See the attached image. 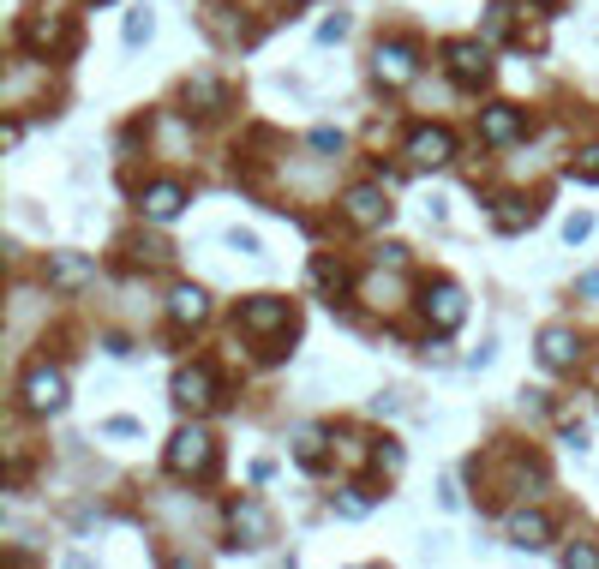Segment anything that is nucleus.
Instances as JSON below:
<instances>
[{
	"label": "nucleus",
	"instance_id": "obj_14",
	"mask_svg": "<svg viewBox=\"0 0 599 569\" xmlns=\"http://www.w3.org/2000/svg\"><path fill=\"white\" fill-rule=\"evenodd\" d=\"M510 540H516V546H546V540H552V522H546V516H516V522H510Z\"/></svg>",
	"mask_w": 599,
	"mask_h": 569
},
{
	"label": "nucleus",
	"instance_id": "obj_9",
	"mask_svg": "<svg viewBox=\"0 0 599 569\" xmlns=\"http://www.w3.org/2000/svg\"><path fill=\"white\" fill-rule=\"evenodd\" d=\"M348 216H354L360 228H378V222L390 216V198H384L378 186H354V192H348Z\"/></svg>",
	"mask_w": 599,
	"mask_h": 569
},
{
	"label": "nucleus",
	"instance_id": "obj_2",
	"mask_svg": "<svg viewBox=\"0 0 599 569\" xmlns=\"http://www.w3.org/2000/svg\"><path fill=\"white\" fill-rule=\"evenodd\" d=\"M66 402V378L54 372V366H36L30 378H24V408H36V414H54Z\"/></svg>",
	"mask_w": 599,
	"mask_h": 569
},
{
	"label": "nucleus",
	"instance_id": "obj_12",
	"mask_svg": "<svg viewBox=\"0 0 599 569\" xmlns=\"http://www.w3.org/2000/svg\"><path fill=\"white\" fill-rule=\"evenodd\" d=\"M540 360H546L552 372L576 366V336H570V330H546V336H540Z\"/></svg>",
	"mask_w": 599,
	"mask_h": 569
},
{
	"label": "nucleus",
	"instance_id": "obj_5",
	"mask_svg": "<svg viewBox=\"0 0 599 569\" xmlns=\"http://www.w3.org/2000/svg\"><path fill=\"white\" fill-rule=\"evenodd\" d=\"M462 288H450V282H438V288H426V318L438 324V330H456L462 324Z\"/></svg>",
	"mask_w": 599,
	"mask_h": 569
},
{
	"label": "nucleus",
	"instance_id": "obj_11",
	"mask_svg": "<svg viewBox=\"0 0 599 569\" xmlns=\"http://www.w3.org/2000/svg\"><path fill=\"white\" fill-rule=\"evenodd\" d=\"M180 204H186L180 186H150V192H144V216H150V222H174Z\"/></svg>",
	"mask_w": 599,
	"mask_h": 569
},
{
	"label": "nucleus",
	"instance_id": "obj_13",
	"mask_svg": "<svg viewBox=\"0 0 599 569\" xmlns=\"http://www.w3.org/2000/svg\"><path fill=\"white\" fill-rule=\"evenodd\" d=\"M234 534H246V546H258V540H270V516H264V504H234Z\"/></svg>",
	"mask_w": 599,
	"mask_h": 569
},
{
	"label": "nucleus",
	"instance_id": "obj_10",
	"mask_svg": "<svg viewBox=\"0 0 599 569\" xmlns=\"http://www.w3.org/2000/svg\"><path fill=\"white\" fill-rule=\"evenodd\" d=\"M480 132H486V144H510V138H522V114L516 108H486Z\"/></svg>",
	"mask_w": 599,
	"mask_h": 569
},
{
	"label": "nucleus",
	"instance_id": "obj_20",
	"mask_svg": "<svg viewBox=\"0 0 599 569\" xmlns=\"http://www.w3.org/2000/svg\"><path fill=\"white\" fill-rule=\"evenodd\" d=\"M576 180H599V150H588V156L576 162Z\"/></svg>",
	"mask_w": 599,
	"mask_h": 569
},
{
	"label": "nucleus",
	"instance_id": "obj_1",
	"mask_svg": "<svg viewBox=\"0 0 599 569\" xmlns=\"http://www.w3.org/2000/svg\"><path fill=\"white\" fill-rule=\"evenodd\" d=\"M168 468H174V474H204V468H210V438H204L198 426L174 432V444H168Z\"/></svg>",
	"mask_w": 599,
	"mask_h": 569
},
{
	"label": "nucleus",
	"instance_id": "obj_21",
	"mask_svg": "<svg viewBox=\"0 0 599 569\" xmlns=\"http://www.w3.org/2000/svg\"><path fill=\"white\" fill-rule=\"evenodd\" d=\"M498 222H504V228H522V222H528V210H522V204H504V210H498Z\"/></svg>",
	"mask_w": 599,
	"mask_h": 569
},
{
	"label": "nucleus",
	"instance_id": "obj_19",
	"mask_svg": "<svg viewBox=\"0 0 599 569\" xmlns=\"http://www.w3.org/2000/svg\"><path fill=\"white\" fill-rule=\"evenodd\" d=\"M588 228H594V222H588V216H570V222H564V240H570V246H576V240H588Z\"/></svg>",
	"mask_w": 599,
	"mask_h": 569
},
{
	"label": "nucleus",
	"instance_id": "obj_17",
	"mask_svg": "<svg viewBox=\"0 0 599 569\" xmlns=\"http://www.w3.org/2000/svg\"><path fill=\"white\" fill-rule=\"evenodd\" d=\"M84 276H90L84 258H54V282H84Z\"/></svg>",
	"mask_w": 599,
	"mask_h": 569
},
{
	"label": "nucleus",
	"instance_id": "obj_16",
	"mask_svg": "<svg viewBox=\"0 0 599 569\" xmlns=\"http://www.w3.org/2000/svg\"><path fill=\"white\" fill-rule=\"evenodd\" d=\"M312 282H318V288H342V282H348V270H342V264H330V258H318V264H312Z\"/></svg>",
	"mask_w": 599,
	"mask_h": 569
},
{
	"label": "nucleus",
	"instance_id": "obj_3",
	"mask_svg": "<svg viewBox=\"0 0 599 569\" xmlns=\"http://www.w3.org/2000/svg\"><path fill=\"white\" fill-rule=\"evenodd\" d=\"M450 132L444 126H420L414 138H408V156H414V168H438V162H450Z\"/></svg>",
	"mask_w": 599,
	"mask_h": 569
},
{
	"label": "nucleus",
	"instance_id": "obj_7",
	"mask_svg": "<svg viewBox=\"0 0 599 569\" xmlns=\"http://www.w3.org/2000/svg\"><path fill=\"white\" fill-rule=\"evenodd\" d=\"M450 72H456L462 84H480V78L492 72V60H486V42H450Z\"/></svg>",
	"mask_w": 599,
	"mask_h": 569
},
{
	"label": "nucleus",
	"instance_id": "obj_8",
	"mask_svg": "<svg viewBox=\"0 0 599 569\" xmlns=\"http://www.w3.org/2000/svg\"><path fill=\"white\" fill-rule=\"evenodd\" d=\"M240 324H246V330H282V324H288V300H276V294L246 300V306H240Z\"/></svg>",
	"mask_w": 599,
	"mask_h": 569
},
{
	"label": "nucleus",
	"instance_id": "obj_18",
	"mask_svg": "<svg viewBox=\"0 0 599 569\" xmlns=\"http://www.w3.org/2000/svg\"><path fill=\"white\" fill-rule=\"evenodd\" d=\"M144 36H150V12H132L126 18V42H144Z\"/></svg>",
	"mask_w": 599,
	"mask_h": 569
},
{
	"label": "nucleus",
	"instance_id": "obj_15",
	"mask_svg": "<svg viewBox=\"0 0 599 569\" xmlns=\"http://www.w3.org/2000/svg\"><path fill=\"white\" fill-rule=\"evenodd\" d=\"M168 312H174V324H198V318H204V294H198V288H174Z\"/></svg>",
	"mask_w": 599,
	"mask_h": 569
},
{
	"label": "nucleus",
	"instance_id": "obj_4",
	"mask_svg": "<svg viewBox=\"0 0 599 569\" xmlns=\"http://www.w3.org/2000/svg\"><path fill=\"white\" fill-rule=\"evenodd\" d=\"M414 72H420V54H414L408 42H384V48H378V78H384V84H408Z\"/></svg>",
	"mask_w": 599,
	"mask_h": 569
},
{
	"label": "nucleus",
	"instance_id": "obj_6",
	"mask_svg": "<svg viewBox=\"0 0 599 569\" xmlns=\"http://www.w3.org/2000/svg\"><path fill=\"white\" fill-rule=\"evenodd\" d=\"M174 402L180 408H192V414H204L216 396H210V372L204 366H186V372H174Z\"/></svg>",
	"mask_w": 599,
	"mask_h": 569
}]
</instances>
